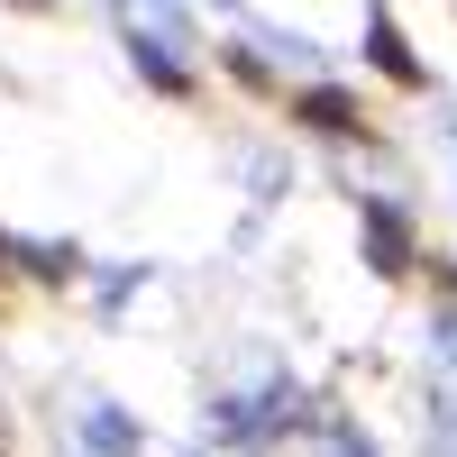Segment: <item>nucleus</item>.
I'll return each mask as SVG.
<instances>
[{"mask_svg": "<svg viewBox=\"0 0 457 457\" xmlns=\"http://www.w3.org/2000/svg\"><path fill=\"white\" fill-rule=\"evenodd\" d=\"M375 64H385L394 83H421V55H411V46H403L394 28H375Z\"/></svg>", "mask_w": 457, "mask_h": 457, "instance_id": "7ed1b4c3", "label": "nucleus"}, {"mask_svg": "<svg viewBox=\"0 0 457 457\" xmlns=\"http://www.w3.org/2000/svg\"><path fill=\"white\" fill-rule=\"evenodd\" d=\"M83 439H92L101 457H120V448H129V430H120V411H92V421H83Z\"/></svg>", "mask_w": 457, "mask_h": 457, "instance_id": "20e7f679", "label": "nucleus"}, {"mask_svg": "<svg viewBox=\"0 0 457 457\" xmlns=\"http://www.w3.org/2000/svg\"><path fill=\"white\" fill-rule=\"evenodd\" d=\"M366 247H375V265H385V275H403V265H411V228H403L394 202H366Z\"/></svg>", "mask_w": 457, "mask_h": 457, "instance_id": "f03ea898", "label": "nucleus"}, {"mask_svg": "<svg viewBox=\"0 0 457 457\" xmlns=\"http://www.w3.org/2000/svg\"><path fill=\"white\" fill-rule=\"evenodd\" d=\"M293 120H302V129H320V137H366V110H357L348 92H329V83H320V92H302V101H293Z\"/></svg>", "mask_w": 457, "mask_h": 457, "instance_id": "f257e3e1", "label": "nucleus"}]
</instances>
